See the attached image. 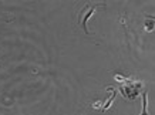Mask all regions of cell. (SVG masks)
Returning <instances> with one entry per match:
<instances>
[{
  "label": "cell",
  "instance_id": "cell-1",
  "mask_svg": "<svg viewBox=\"0 0 155 115\" xmlns=\"http://www.w3.org/2000/svg\"><path fill=\"white\" fill-rule=\"evenodd\" d=\"M95 9H97V6H85L84 9L80 12L78 14V23L81 24V27L84 28V31L88 34V28H87V21H88V18L94 14Z\"/></svg>",
  "mask_w": 155,
  "mask_h": 115
},
{
  "label": "cell",
  "instance_id": "cell-2",
  "mask_svg": "<svg viewBox=\"0 0 155 115\" xmlns=\"http://www.w3.org/2000/svg\"><path fill=\"white\" fill-rule=\"evenodd\" d=\"M141 115H150L148 114V94L142 92V112Z\"/></svg>",
  "mask_w": 155,
  "mask_h": 115
},
{
  "label": "cell",
  "instance_id": "cell-3",
  "mask_svg": "<svg viewBox=\"0 0 155 115\" xmlns=\"http://www.w3.org/2000/svg\"><path fill=\"white\" fill-rule=\"evenodd\" d=\"M115 95H117V92L114 91V92H113V95H111V97L108 98V101L105 102V104H104V107H103V108H101V110H103V111L108 110V108L111 107V104H113V101H114V98H115Z\"/></svg>",
  "mask_w": 155,
  "mask_h": 115
},
{
  "label": "cell",
  "instance_id": "cell-4",
  "mask_svg": "<svg viewBox=\"0 0 155 115\" xmlns=\"http://www.w3.org/2000/svg\"><path fill=\"white\" fill-rule=\"evenodd\" d=\"M147 17H148V18H151V20H155V16H150V14H148Z\"/></svg>",
  "mask_w": 155,
  "mask_h": 115
}]
</instances>
